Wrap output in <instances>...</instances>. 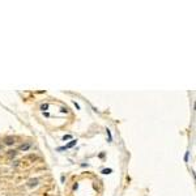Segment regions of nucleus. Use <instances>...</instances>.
Wrapping results in <instances>:
<instances>
[{
    "instance_id": "f257e3e1",
    "label": "nucleus",
    "mask_w": 196,
    "mask_h": 196,
    "mask_svg": "<svg viewBox=\"0 0 196 196\" xmlns=\"http://www.w3.org/2000/svg\"><path fill=\"white\" fill-rule=\"evenodd\" d=\"M76 143H77L76 140H72V141H71V143H68V144H67L65 146H62V148H58V150H64V149H68V148H72V146H75V145H76Z\"/></svg>"
},
{
    "instance_id": "f03ea898",
    "label": "nucleus",
    "mask_w": 196,
    "mask_h": 196,
    "mask_svg": "<svg viewBox=\"0 0 196 196\" xmlns=\"http://www.w3.org/2000/svg\"><path fill=\"white\" fill-rule=\"evenodd\" d=\"M4 143H5L7 145H12V144L15 143V137H11V136H8V137H5V139H4Z\"/></svg>"
},
{
    "instance_id": "7ed1b4c3",
    "label": "nucleus",
    "mask_w": 196,
    "mask_h": 196,
    "mask_svg": "<svg viewBox=\"0 0 196 196\" xmlns=\"http://www.w3.org/2000/svg\"><path fill=\"white\" fill-rule=\"evenodd\" d=\"M38 184V179H30L29 182H28V186L29 187H33V186H37Z\"/></svg>"
},
{
    "instance_id": "20e7f679",
    "label": "nucleus",
    "mask_w": 196,
    "mask_h": 196,
    "mask_svg": "<svg viewBox=\"0 0 196 196\" xmlns=\"http://www.w3.org/2000/svg\"><path fill=\"white\" fill-rule=\"evenodd\" d=\"M29 146H30V144L28 143V144H22V145H20V150H26V149H29Z\"/></svg>"
},
{
    "instance_id": "39448f33",
    "label": "nucleus",
    "mask_w": 196,
    "mask_h": 196,
    "mask_svg": "<svg viewBox=\"0 0 196 196\" xmlns=\"http://www.w3.org/2000/svg\"><path fill=\"white\" fill-rule=\"evenodd\" d=\"M47 109H48V105H47V103H45V105H42V106H41V110H43V111H45V110H47Z\"/></svg>"
},
{
    "instance_id": "423d86ee",
    "label": "nucleus",
    "mask_w": 196,
    "mask_h": 196,
    "mask_svg": "<svg viewBox=\"0 0 196 196\" xmlns=\"http://www.w3.org/2000/svg\"><path fill=\"white\" fill-rule=\"evenodd\" d=\"M8 156H9V157H12V156H16V152H15V150H9Z\"/></svg>"
},
{
    "instance_id": "0eeeda50",
    "label": "nucleus",
    "mask_w": 196,
    "mask_h": 196,
    "mask_svg": "<svg viewBox=\"0 0 196 196\" xmlns=\"http://www.w3.org/2000/svg\"><path fill=\"white\" fill-rule=\"evenodd\" d=\"M102 173H103V174H110V173H111V169H105Z\"/></svg>"
},
{
    "instance_id": "6e6552de",
    "label": "nucleus",
    "mask_w": 196,
    "mask_h": 196,
    "mask_svg": "<svg viewBox=\"0 0 196 196\" xmlns=\"http://www.w3.org/2000/svg\"><path fill=\"white\" fill-rule=\"evenodd\" d=\"M68 139H71V136L69 135H65V136H63V140L65 141V140H68Z\"/></svg>"
},
{
    "instance_id": "1a4fd4ad",
    "label": "nucleus",
    "mask_w": 196,
    "mask_h": 196,
    "mask_svg": "<svg viewBox=\"0 0 196 196\" xmlns=\"http://www.w3.org/2000/svg\"><path fill=\"white\" fill-rule=\"evenodd\" d=\"M62 111H63V113H68V109H67V107H62Z\"/></svg>"
},
{
    "instance_id": "9d476101",
    "label": "nucleus",
    "mask_w": 196,
    "mask_h": 196,
    "mask_svg": "<svg viewBox=\"0 0 196 196\" xmlns=\"http://www.w3.org/2000/svg\"><path fill=\"white\" fill-rule=\"evenodd\" d=\"M0 149H2V145H0Z\"/></svg>"
}]
</instances>
